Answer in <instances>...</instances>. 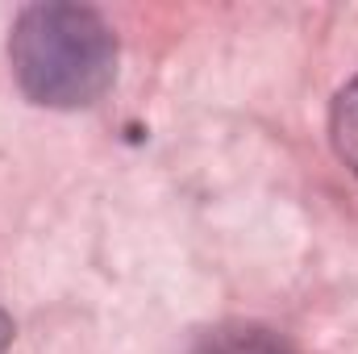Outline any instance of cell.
<instances>
[{
	"label": "cell",
	"instance_id": "cell-1",
	"mask_svg": "<svg viewBox=\"0 0 358 354\" xmlns=\"http://www.w3.org/2000/svg\"><path fill=\"white\" fill-rule=\"evenodd\" d=\"M8 63L42 108H88L117 76V34L84 4H29L13 21Z\"/></svg>",
	"mask_w": 358,
	"mask_h": 354
},
{
	"label": "cell",
	"instance_id": "cell-2",
	"mask_svg": "<svg viewBox=\"0 0 358 354\" xmlns=\"http://www.w3.org/2000/svg\"><path fill=\"white\" fill-rule=\"evenodd\" d=\"M192 354H287V351H283V342L271 330H259V325H221V330L204 334Z\"/></svg>",
	"mask_w": 358,
	"mask_h": 354
},
{
	"label": "cell",
	"instance_id": "cell-3",
	"mask_svg": "<svg viewBox=\"0 0 358 354\" xmlns=\"http://www.w3.org/2000/svg\"><path fill=\"white\" fill-rule=\"evenodd\" d=\"M329 138H334L338 159L358 176V76L334 96V108H329Z\"/></svg>",
	"mask_w": 358,
	"mask_h": 354
},
{
	"label": "cell",
	"instance_id": "cell-4",
	"mask_svg": "<svg viewBox=\"0 0 358 354\" xmlns=\"http://www.w3.org/2000/svg\"><path fill=\"white\" fill-rule=\"evenodd\" d=\"M8 342H13V317L0 309V354L8 351Z\"/></svg>",
	"mask_w": 358,
	"mask_h": 354
}]
</instances>
